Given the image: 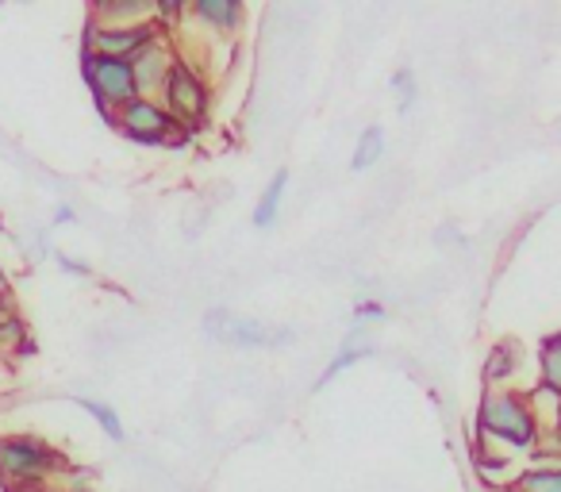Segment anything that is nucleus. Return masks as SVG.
<instances>
[{"label":"nucleus","instance_id":"nucleus-1","mask_svg":"<svg viewBox=\"0 0 561 492\" xmlns=\"http://www.w3.org/2000/svg\"><path fill=\"white\" fill-rule=\"evenodd\" d=\"M477 427L481 435L496 438V443L512 446V450H530L538 443V415L519 392L496 389L481 400V412H477Z\"/></svg>","mask_w":561,"mask_h":492},{"label":"nucleus","instance_id":"nucleus-16","mask_svg":"<svg viewBox=\"0 0 561 492\" xmlns=\"http://www.w3.org/2000/svg\"><path fill=\"white\" fill-rule=\"evenodd\" d=\"M515 492H561V466L527 469V473L515 481Z\"/></svg>","mask_w":561,"mask_h":492},{"label":"nucleus","instance_id":"nucleus-10","mask_svg":"<svg viewBox=\"0 0 561 492\" xmlns=\"http://www.w3.org/2000/svg\"><path fill=\"white\" fill-rule=\"evenodd\" d=\"M538 389L561 397V331L546 335L538 346Z\"/></svg>","mask_w":561,"mask_h":492},{"label":"nucleus","instance_id":"nucleus-24","mask_svg":"<svg viewBox=\"0 0 561 492\" xmlns=\"http://www.w3.org/2000/svg\"><path fill=\"white\" fill-rule=\"evenodd\" d=\"M78 492H89V489H78Z\"/></svg>","mask_w":561,"mask_h":492},{"label":"nucleus","instance_id":"nucleus-4","mask_svg":"<svg viewBox=\"0 0 561 492\" xmlns=\"http://www.w3.org/2000/svg\"><path fill=\"white\" fill-rule=\"evenodd\" d=\"M158 39L154 24H104V27H89L85 35V55H104V58H127L131 62L142 47Z\"/></svg>","mask_w":561,"mask_h":492},{"label":"nucleus","instance_id":"nucleus-8","mask_svg":"<svg viewBox=\"0 0 561 492\" xmlns=\"http://www.w3.org/2000/svg\"><path fill=\"white\" fill-rule=\"evenodd\" d=\"M173 58L170 50L162 47V43H150V47H142L139 55L131 58V70H135V85H139V93H154V89H165V81H170L173 73Z\"/></svg>","mask_w":561,"mask_h":492},{"label":"nucleus","instance_id":"nucleus-6","mask_svg":"<svg viewBox=\"0 0 561 492\" xmlns=\"http://www.w3.org/2000/svg\"><path fill=\"white\" fill-rule=\"evenodd\" d=\"M116 124L124 127L135 142H165L173 135V124H178V119H173L165 108H158L154 101H142L139 96V101L119 108Z\"/></svg>","mask_w":561,"mask_h":492},{"label":"nucleus","instance_id":"nucleus-5","mask_svg":"<svg viewBox=\"0 0 561 492\" xmlns=\"http://www.w3.org/2000/svg\"><path fill=\"white\" fill-rule=\"evenodd\" d=\"M208 331L219 339V343L247 346V351H254V346H285V343H293L289 328H265V323L247 320V316H231V312H224V308L208 316Z\"/></svg>","mask_w":561,"mask_h":492},{"label":"nucleus","instance_id":"nucleus-18","mask_svg":"<svg viewBox=\"0 0 561 492\" xmlns=\"http://www.w3.org/2000/svg\"><path fill=\"white\" fill-rule=\"evenodd\" d=\"M101 12L108 20H131L135 24V16H147V4H104Z\"/></svg>","mask_w":561,"mask_h":492},{"label":"nucleus","instance_id":"nucleus-21","mask_svg":"<svg viewBox=\"0 0 561 492\" xmlns=\"http://www.w3.org/2000/svg\"><path fill=\"white\" fill-rule=\"evenodd\" d=\"M553 404H558L553 408V431H558V438H561V397H553Z\"/></svg>","mask_w":561,"mask_h":492},{"label":"nucleus","instance_id":"nucleus-13","mask_svg":"<svg viewBox=\"0 0 561 492\" xmlns=\"http://www.w3.org/2000/svg\"><path fill=\"white\" fill-rule=\"evenodd\" d=\"M381 155H385V127H381V124H369L366 131H362L358 147H354L351 170H354V173L374 170V165L381 162Z\"/></svg>","mask_w":561,"mask_h":492},{"label":"nucleus","instance_id":"nucleus-15","mask_svg":"<svg viewBox=\"0 0 561 492\" xmlns=\"http://www.w3.org/2000/svg\"><path fill=\"white\" fill-rule=\"evenodd\" d=\"M78 408H85L89 415H93L96 423L104 427V435L112 438V443H124V423H119L116 408L101 404V400H89V397H78Z\"/></svg>","mask_w":561,"mask_h":492},{"label":"nucleus","instance_id":"nucleus-19","mask_svg":"<svg viewBox=\"0 0 561 492\" xmlns=\"http://www.w3.org/2000/svg\"><path fill=\"white\" fill-rule=\"evenodd\" d=\"M354 320L366 323V320H385V305H377V300H366V305L354 308Z\"/></svg>","mask_w":561,"mask_h":492},{"label":"nucleus","instance_id":"nucleus-11","mask_svg":"<svg viewBox=\"0 0 561 492\" xmlns=\"http://www.w3.org/2000/svg\"><path fill=\"white\" fill-rule=\"evenodd\" d=\"M193 16L211 24L216 32H234L242 24V4L239 0H196Z\"/></svg>","mask_w":561,"mask_h":492},{"label":"nucleus","instance_id":"nucleus-2","mask_svg":"<svg viewBox=\"0 0 561 492\" xmlns=\"http://www.w3.org/2000/svg\"><path fill=\"white\" fill-rule=\"evenodd\" d=\"M85 81L93 89L96 104L104 112L124 108V104L139 101V85H135V70L127 58H104V55H85Z\"/></svg>","mask_w":561,"mask_h":492},{"label":"nucleus","instance_id":"nucleus-7","mask_svg":"<svg viewBox=\"0 0 561 492\" xmlns=\"http://www.w3.org/2000/svg\"><path fill=\"white\" fill-rule=\"evenodd\" d=\"M165 101H170L178 119H201L208 112V85L196 78L188 66H173L170 81H165Z\"/></svg>","mask_w":561,"mask_h":492},{"label":"nucleus","instance_id":"nucleus-17","mask_svg":"<svg viewBox=\"0 0 561 492\" xmlns=\"http://www.w3.org/2000/svg\"><path fill=\"white\" fill-rule=\"evenodd\" d=\"M392 89H397V104H400V112H408L415 104V73L408 70H397L392 73Z\"/></svg>","mask_w":561,"mask_h":492},{"label":"nucleus","instance_id":"nucleus-3","mask_svg":"<svg viewBox=\"0 0 561 492\" xmlns=\"http://www.w3.org/2000/svg\"><path fill=\"white\" fill-rule=\"evenodd\" d=\"M55 466V454L35 438H0V477L9 484H32Z\"/></svg>","mask_w":561,"mask_h":492},{"label":"nucleus","instance_id":"nucleus-23","mask_svg":"<svg viewBox=\"0 0 561 492\" xmlns=\"http://www.w3.org/2000/svg\"><path fill=\"white\" fill-rule=\"evenodd\" d=\"M4 293H9V282H4V270H0V300H4Z\"/></svg>","mask_w":561,"mask_h":492},{"label":"nucleus","instance_id":"nucleus-20","mask_svg":"<svg viewBox=\"0 0 561 492\" xmlns=\"http://www.w3.org/2000/svg\"><path fill=\"white\" fill-rule=\"evenodd\" d=\"M55 219H58V224H70V219H73V208H70V204H62V208L55 211Z\"/></svg>","mask_w":561,"mask_h":492},{"label":"nucleus","instance_id":"nucleus-9","mask_svg":"<svg viewBox=\"0 0 561 492\" xmlns=\"http://www.w3.org/2000/svg\"><path fill=\"white\" fill-rule=\"evenodd\" d=\"M285 188H289V170H277L270 178V185L262 188V196H257L254 216H250L257 231H270V227L277 224V211H280V201H285Z\"/></svg>","mask_w":561,"mask_h":492},{"label":"nucleus","instance_id":"nucleus-12","mask_svg":"<svg viewBox=\"0 0 561 492\" xmlns=\"http://www.w3.org/2000/svg\"><path fill=\"white\" fill-rule=\"evenodd\" d=\"M374 354H377V346H374V343H366V335H354V339H346V346L335 354V358H331V366L323 369V377H320V381H316V389H323V385H331L339 374H343V369L358 366V362L374 358Z\"/></svg>","mask_w":561,"mask_h":492},{"label":"nucleus","instance_id":"nucleus-14","mask_svg":"<svg viewBox=\"0 0 561 492\" xmlns=\"http://www.w3.org/2000/svg\"><path fill=\"white\" fill-rule=\"evenodd\" d=\"M523 366V351L515 343H500L496 351H492L489 366H484V377H489L492 385L496 381H507V377H515Z\"/></svg>","mask_w":561,"mask_h":492},{"label":"nucleus","instance_id":"nucleus-22","mask_svg":"<svg viewBox=\"0 0 561 492\" xmlns=\"http://www.w3.org/2000/svg\"><path fill=\"white\" fill-rule=\"evenodd\" d=\"M58 262H62L66 270H73V274H85V266H81V262H70V259H58Z\"/></svg>","mask_w":561,"mask_h":492}]
</instances>
